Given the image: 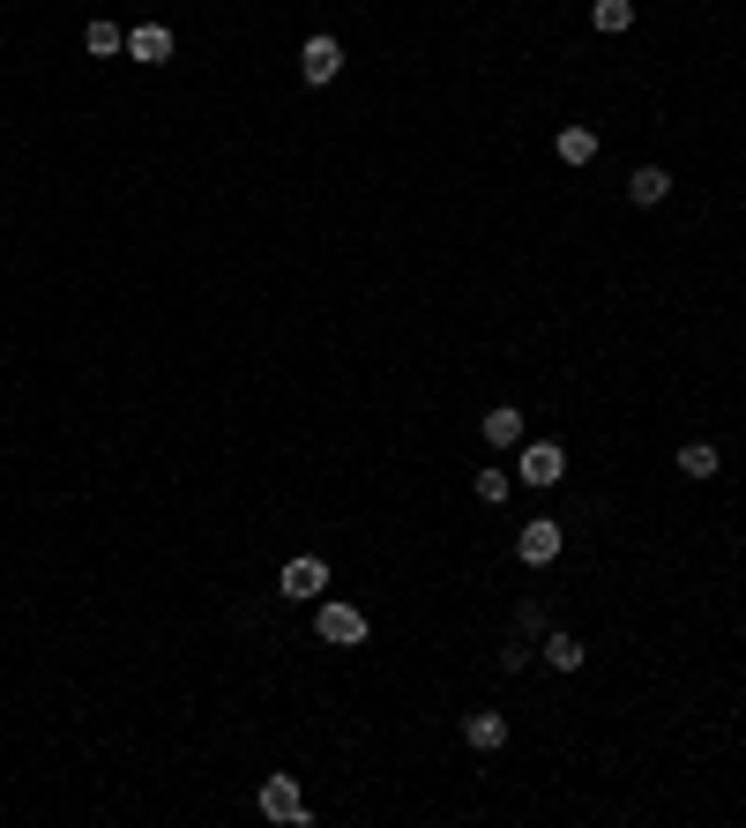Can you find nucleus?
I'll return each instance as SVG.
<instances>
[{
  "mask_svg": "<svg viewBox=\"0 0 746 828\" xmlns=\"http://www.w3.org/2000/svg\"><path fill=\"white\" fill-rule=\"evenodd\" d=\"M627 195H634V202H642V209H657L664 195H672V172H664V165H642V172H634V179H627Z\"/></svg>",
  "mask_w": 746,
  "mask_h": 828,
  "instance_id": "12",
  "label": "nucleus"
},
{
  "mask_svg": "<svg viewBox=\"0 0 746 828\" xmlns=\"http://www.w3.org/2000/svg\"><path fill=\"white\" fill-rule=\"evenodd\" d=\"M172 53H179V45H172L165 23H135V31H127V60H142V68H165Z\"/></svg>",
  "mask_w": 746,
  "mask_h": 828,
  "instance_id": "7",
  "label": "nucleus"
},
{
  "mask_svg": "<svg viewBox=\"0 0 746 828\" xmlns=\"http://www.w3.org/2000/svg\"><path fill=\"white\" fill-rule=\"evenodd\" d=\"M538 657L552 664V672H582V664H590V650H582L575 634H545V642H538Z\"/></svg>",
  "mask_w": 746,
  "mask_h": 828,
  "instance_id": "10",
  "label": "nucleus"
},
{
  "mask_svg": "<svg viewBox=\"0 0 746 828\" xmlns=\"http://www.w3.org/2000/svg\"><path fill=\"white\" fill-rule=\"evenodd\" d=\"M552 158H560V165H590V158H597V135H590V127H560V135H552Z\"/></svg>",
  "mask_w": 746,
  "mask_h": 828,
  "instance_id": "11",
  "label": "nucleus"
},
{
  "mask_svg": "<svg viewBox=\"0 0 746 828\" xmlns=\"http://www.w3.org/2000/svg\"><path fill=\"white\" fill-rule=\"evenodd\" d=\"M277 590H284V597H299V605H314V597L329 590V560H322V552H299V560H284Z\"/></svg>",
  "mask_w": 746,
  "mask_h": 828,
  "instance_id": "3",
  "label": "nucleus"
},
{
  "mask_svg": "<svg viewBox=\"0 0 746 828\" xmlns=\"http://www.w3.org/2000/svg\"><path fill=\"white\" fill-rule=\"evenodd\" d=\"M716 470H724V456H716L709 441H687V448H679V478H716Z\"/></svg>",
  "mask_w": 746,
  "mask_h": 828,
  "instance_id": "13",
  "label": "nucleus"
},
{
  "mask_svg": "<svg viewBox=\"0 0 746 828\" xmlns=\"http://www.w3.org/2000/svg\"><path fill=\"white\" fill-rule=\"evenodd\" d=\"M560 478H568V448H560V441H523L515 486H560Z\"/></svg>",
  "mask_w": 746,
  "mask_h": 828,
  "instance_id": "1",
  "label": "nucleus"
},
{
  "mask_svg": "<svg viewBox=\"0 0 746 828\" xmlns=\"http://www.w3.org/2000/svg\"><path fill=\"white\" fill-rule=\"evenodd\" d=\"M590 23L613 38V31H627V23H634V0H590Z\"/></svg>",
  "mask_w": 746,
  "mask_h": 828,
  "instance_id": "15",
  "label": "nucleus"
},
{
  "mask_svg": "<svg viewBox=\"0 0 746 828\" xmlns=\"http://www.w3.org/2000/svg\"><path fill=\"white\" fill-rule=\"evenodd\" d=\"M470 493L486 500V508H500V500L515 493V478H508V470H500V463H486V470H478V478H470Z\"/></svg>",
  "mask_w": 746,
  "mask_h": 828,
  "instance_id": "14",
  "label": "nucleus"
},
{
  "mask_svg": "<svg viewBox=\"0 0 746 828\" xmlns=\"http://www.w3.org/2000/svg\"><path fill=\"white\" fill-rule=\"evenodd\" d=\"M314 634H322V642H336V650H359V642H366V613H359V605H314Z\"/></svg>",
  "mask_w": 746,
  "mask_h": 828,
  "instance_id": "2",
  "label": "nucleus"
},
{
  "mask_svg": "<svg viewBox=\"0 0 746 828\" xmlns=\"http://www.w3.org/2000/svg\"><path fill=\"white\" fill-rule=\"evenodd\" d=\"M299 75H306L314 90L336 83V75H343V45H336V38H306V45H299Z\"/></svg>",
  "mask_w": 746,
  "mask_h": 828,
  "instance_id": "5",
  "label": "nucleus"
},
{
  "mask_svg": "<svg viewBox=\"0 0 746 828\" xmlns=\"http://www.w3.org/2000/svg\"><path fill=\"white\" fill-rule=\"evenodd\" d=\"M560 523H523V538H515V560H523V568H552V560H560Z\"/></svg>",
  "mask_w": 746,
  "mask_h": 828,
  "instance_id": "6",
  "label": "nucleus"
},
{
  "mask_svg": "<svg viewBox=\"0 0 746 828\" xmlns=\"http://www.w3.org/2000/svg\"><path fill=\"white\" fill-rule=\"evenodd\" d=\"M261 821H306V798H299V777H261Z\"/></svg>",
  "mask_w": 746,
  "mask_h": 828,
  "instance_id": "4",
  "label": "nucleus"
},
{
  "mask_svg": "<svg viewBox=\"0 0 746 828\" xmlns=\"http://www.w3.org/2000/svg\"><path fill=\"white\" fill-rule=\"evenodd\" d=\"M83 53L113 60V53H127V31H120V23H90V31H83Z\"/></svg>",
  "mask_w": 746,
  "mask_h": 828,
  "instance_id": "16",
  "label": "nucleus"
},
{
  "mask_svg": "<svg viewBox=\"0 0 746 828\" xmlns=\"http://www.w3.org/2000/svg\"><path fill=\"white\" fill-rule=\"evenodd\" d=\"M478 433H486V448H523V411L515 404H493V411L478 418Z\"/></svg>",
  "mask_w": 746,
  "mask_h": 828,
  "instance_id": "8",
  "label": "nucleus"
},
{
  "mask_svg": "<svg viewBox=\"0 0 746 828\" xmlns=\"http://www.w3.org/2000/svg\"><path fill=\"white\" fill-rule=\"evenodd\" d=\"M463 739L478 746V754H500V746H508V716H500V709H470V716H463Z\"/></svg>",
  "mask_w": 746,
  "mask_h": 828,
  "instance_id": "9",
  "label": "nucleus"
}]
</instances>
